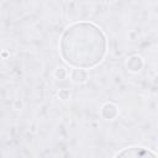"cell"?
Wrapping results in <instances>:
<instances>
[{
  "label": "cell",
  "mask_w": 158,
  "mask_h": 158,
  "mask_svg": "<svg viewBox=\"0 0 158 158\" xmlns=\"http://www.w3.org/2000/svg\"><path fill=\"white\" fill-rule=\"evenodd\" d=\"M59 49L69 65L80 69L93 68L106 54V37L94 23L77 22L63 32Z\"/></svg>",
  "instance_id": "obj_1"
},
{
  "label": "cell",
  "mask_w": 158,
  "mask_h": 158,
  "mask_svg": "<svg viewBox=\"0 0 158 158\" xmlns=\"http://www.w3.org/2000/svg\"><path fill=\"white\" fill-rule=\"evenodd\" d=\"M117 157H153L156 158V153L151 152L149 149L144 148V147H130L126 148L123 151H121L120 153L116 154Z\"/></svg>",
  "instance_id": "obj_2"
}]
</instances>
